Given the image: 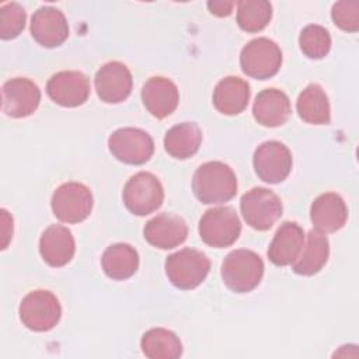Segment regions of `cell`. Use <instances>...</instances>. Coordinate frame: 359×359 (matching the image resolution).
<instances>
[{"label": "cell", "mask_w": 359, "mask_h": 359, "mask_svg": "<svg viewBox=\"0 0 359 359\" xmlns=\"http://www.w3.org/2000/svg\"><path fill=\"white\" fill-rule=\"evenodd\" d=\"M192 189L202 203H224L237 194V177L230 165L222 161H208L196 168Z\"/></svg>", "instance_id": "cell-1"}, {"label": "cell", "mask_w": 359, "mask_h": 359, "mask_svg": "<svg viewBox=\"0 0 359 359\" xmlns=\"http://www.w3.org/2000/svg\"><path fill=\"white\" fill-rule=\"evenodd\" d=\"M264 276V262L251 250H234L222 264V279L236 293H247L255 289Z\"/></svg>", "instance_id": "cell-2"}, {"label": "cell", "mask_w": 359, "mask_h": 359, "mask_svg": "<svg viewBox=\"0 0 359 359\" xmlns=\"http://www.w3.org/2000/svg\"><path fill=\"white\" fill-rule=\"evenodd\" d=\"M209 271V258L202 251L194 248H182L165 259V275L181 290H191L199 286Z\"/></svg>", "instance_id": "cell-3"}, {"label": "cell", "mask_w": 359, "mask_h": 359, "mask_svg": "<svg viewBox=\"0 0 359 359\" xmlns=\"http://www.w3.org/2000/svg\"><path fill=\"white\" fill-rule=\"evenodd\" d=\"M199 237L215 248H224L234 244L241 233V222L230 206L208 209L199 220Z\"/></svg>", "instance_id": "cell-4"}, {"label": "cell", "mask_w": 359, "mask_h": 359, "mask_svg": "<svg viewBox=\"0 0 359 359\" xmlns=\"http://www.w3.org/2000/svg\"><path fill=\"white\" fill-rule=\"evenodd\" d=\"M122 199L130 213L146 216L161 206L164 201V189L154 174L140 171L132 175L125 184Z\"/></svg>", "instance_id": "cell-5"}, {"label": "cell", "mask_w": 359, "mask_h": 359, "mask_svg": "<svg viewBox=\"0 0 359 359\" xmlns=\"http://www.w3.org/2000/svg\"><path fill=\"white\" fill-rule=\"evenodd\" d=\"M21 323L31 331L45 332L52 330L60 320L62 307L57 297L43 289L29 292L20 303Z\"/></svg>", "instance_id": "cell-6"}, {"label": "cell", "mask_w": 359, "mask_h": 359, "mask_svg": "<svg viewBox=\"0 0 359 359\" xmlns=\"http://www.w3.org/2000/svg\"><path fill=\"white\" fill-rule=\"evenodd\" d=\"M282 65V50L269 38L250 41L240 53V66L244 74L257 80L273 77Z\"/></svg>", "instance_id": "cell-7"}, {"label": "cell", "mask_w": 359, "mask_h": 359, "mask_svg": "<svg viewBox=\"0 0 359 359\" xmlns=\"http://www.w3.org/2000/svg\"><path fill=\"white\" fill-rule=\"evenodd\" d=\"M244 220L255 230H269L282 216V202L279 196L268 188L255 187L247 191L240 201Z\"/></svg>", "instance_id": "cell-8"}, {"label": "cell", "mask_w": 359, "mask_h": 359, "mask_svg": "<svg viewBox=\"0 0 359 359\" xmlns=\"http://www.w3.org/2000/svg\"><path fill=\"white\" fill-rule=\"evenodd\" d=\"M93 194L81 182H65L52 195L53 215L63 223L74 224L86 220L93 210Z\"/></svg>", "instance_id": "cell-9"}, {"label": "cell", "mask_w": 359, "mask_h": 359, "mask_svg": "<svg viewBox=\"0 0 359 359\" xmlns=\"http://www.w3.org/2000/svg\"><path fill=\"white\" fill-rule=\"evenodd\" d=\"M108 149L116 160L125 164L140 165L151 158L154 142L143 129L121 128L108 137Z\"/></svg>", "instance_id": "cell-10"}, {"label": "cell", "mask_w": 359, "mask_h": 359, "mask_svg": "<svg viewBox=\"0 0 359 359\" xmlns=\"http://www.w3.org/2000/svg\"><path fill=\"white\" fill-rule=\"evenodd\" d=\"M257 175L268 184H279L292 171V153L283 143L268 140L261 143L252 157Z\"/></svg>", "instance_id": "cell-11"}, {"label": "cell", "mask_w": 359, "mask_h": 359, "mask_svg": "<svg viewBox=\"0 0 359 359\" xmlns=\"http://www.w3.org/2000/svg\"><path fill=\"white\" fill-rule=\"evenodd\" d=\"M41 102L39 87L25 77L7 80L1 87V111L11 118L32 115Z\"/></svg>", "instance_id": "cell-12"}, {"label": "cell", "mask_w": 359, "mask_h": 359, "mask_svg": "<svg viewBox=\"0 0 359 359\" xmlns=\"http://www.w3.org/2000/svg\"><path fill=\"white\" fill-rule=\"evenodd\" d=\"M46 93L57 105L74 108L88 100L90 81L81 72L63 70L48 80Z\"/></svg>", "instance_id": "cell-13"}, {"label": "cell", "mask_w": 359, "mask_h": 359, "mask_svg": "<svg viewBox=\"0 0 359 359\" xmlns=\"http://www.w3.org/2000/svg\"><path fill=\"white\" fill-rule=\"evenodd\" d=\"M94 86L101 101L118 104L125 101L132 93V73L123 63L112 60L98 69L94 77Z\"/></svg>", "instance_id": "cell-14"}, {"label": "cell", "mask_w": 359, "mask_h": 359, "mask_svg": "<svg viewBox=\"0 0 359 359\" xmlns=\"http://www.w3.org/2000/svg\"><path fill=\"white\" fill-rule=\"evenodd\" d=\"M29 28L32 38L45 48L60 46L69 36L65 14L50 6H43L34 13Z\"/></svg>", "instance_id": "cell-15"}, {"label": "cell", "mask_w": 359, "mask_h": 359, "mask_svg": "<svg viewBox=\"0 0 359 359\" xmlns=\"http://www.w3.org/2000/svg\"><path fill=\"white\" fill-rule=\"evenodd\" d=\"M143 236L150 245L160 250H170L187 240L188 226L177 215L161 213L146 223Z\"/></svg>", "instance_id": "cell-16"}, {"label": "cell", "mask_w": 359, "mask_h": 359, "mask_svg": "<svg viewBox=\"0 0 359 359\" xmlns=\"http://www.w3.org/2000/svg\"><path fill=\"white\" fill-rule=\"evenodd\" d=\"M310 219L314 230L327 234L341 230L348 219V208L335 192L318 195L310 208Z\"/></svg>", "instance_id": "cell-17"}, {"label": "cell", "mask_w": 359, "mask_h": 359, "mask_svg": "<svg viewBox=\"0 0 359 359\" xmlns=\"http://www.w3.org/2000/svg\"><path fill=\"white\" fill-rule=\"evenodd\" d=\"M142 101L154 118L163 119L177 109L180 93L170 79L154 76L143 84Z\"/></svg>", "instance_id": "cell-18"}, {"label": "cell", "mask_w": 359, "mask_h": 359, "mask_svg": "<svg viewBox=\"0 0 359 359\" xmlns=\"http://www.w3.org/2000/svg\"><path fill=\"white\" fill-rule=\"evenodd\" d=\"M76 244L72 231L60 224L49 226L39 238L42 259L55 268L65 266L74 255Z\"/></svg>", "instance_id": "cell-19"}, {"label": "cell", "mask_w": 359, "mask_h": 359, "mask_svg": "<svg viewBox=\"0 0 359 359\" xmlns=\"http://www.w3.org/2000/svg\"><path fill=\"white\" fill-rule=\"evenodd\" d=\"M304 244V231L294 222H285L276 230L269 248L268 258L276 266L292 265Z\"/></svg>", "instance_id": "cell-20"}, {"label": "cell", "mask_w": 359, "mask_h": 359, "mask_svg": "<svg viewBox=\"0 0 359 359\" xmlns=\"http://www.w3.org/2000/svg\"><path fill=\"white\" fill-rule=\"evenodd\" d=\"M289 97L278 88H265L255 97L252 115L255 121L266 128L283 125L290 116Z\"/></svg>", "instance_id": "cell-21"}, {"label": "cell", "mask_w": 359, "mask_h": 359, "mask_svg": "<svg viewBox=\"0 0 359 359\" xmlns=\"http://www.w3.org/2000/svg\"><path fill=\"white\" fill-rule=\"evenodd\" d=\"M250 86L245 80L237 76L222 79L213 90V105L223 115L241 114L250 101Z\"/></svg>", "instance_id": "cell-22"}, {"label": "cell", "mask_w": 359, "mask_h": 359, "mask_svg": "<svg viewBox=\"0 0 359 359\" xmlns=\"http://www.w3.org/2000/svg\"><path fill=\"white\" fill-rule=\"evenodd\" d=\"M328 255H330L328 238L317 230H310L306 236V240L299 257L292 264V269L297 275H303V276L316 275L327 264Z\"/></svg>", "instance_id": "cell-23"}, {"label": "cell", "mask_w": 359, "mask_h": 359, "mask_svg": "<svg viewBox=\"0 0 359 359\" xmlns=\"http://www.w3.org/2000/svg\"><path fill=\"white\" fill-rule=\"evenodd\" d=\"M101 266L108 278L114 280H125L136 273L139 268V254L132 245L116 243L104 251Z\"/></svg>", "instance_id": "cell-24"}, {"label": "cell", "mask_w": 359, "mask_h": 359, "mask_svg": "<svg viewBox=\"0 0 359 359\" xmlns=\"http://www.w3.org/2000/svg\"><path fill=\"white\" fill-rule=\"evenodd\" d=\"M202 130L194 122H182L167 130L164 136L165 151L177 158L187 160L192 157L201 146Z\"/></svg>", "instance_id": "cell-25"}, {"label": "cell", "mask_w": 359, "mask_h": 359, "mask_svg": "<svg viewBox=\"0 0 359 359\" xmlns=\"http://www.w3.org/2000/svg\"><path fill=\"white\" fill-rule=\"evenodd\" d=\"M296 109L299 116L311 125H328L331 121L330 101L320 84H309L297 97Z\"/></svg>", "instance_id": "cell-26"}, {"label": "cell", "mask_w": 359, "mask_h": 359, "mask_svg": "<svg viewBox=\"0 0 359 359\" xmlns=\"http://www.w3.org/2000/svg\"><path fill=\"white\" fill-rule=\"evenodd\" d=\"M142 352L150 359H177L182 355L180 338L165 328H151L140 339Z\"/></svg>", "instance_id": "cell-27"}, {"label": "cell", "mask_w": 359, "mask_h": 359, "mask_svg": "<svg viewBox=\"0 0 359 359\" xmlns=\"http://www.w3.org/2000/svg\"><path fill=\"white\" fill-rule=\"evenodd\" d=\"M272 18V6L265 0H241L237 3V24L245 32L262 31Z\"/></svg>", "instance_id": "cell-28"}, {"label": "cell", "mask_w": 359, "mask_h": 359, "mask_svg": "<svg viewBox=\"0 0 359 359\" xmlns=\"http://www.w3.org/2000/svg\"><path fill=\"white\" fill-rule=\"evenodd\" d=\"M299 45L307 57L323 59L331 49V36L324 27L310 24L302 29Z\"/></svg>", "instance_id": "cell-29"}, {"label": "cell", "mask_w": 359, "mask_h": 359, "mask_svg": "<svg viewBox=\"0 0 359 359\" xmlns=\"http://www.w3.org/2000/svg\"><path fill=\"white\" fill-rule=\"evenodd\" d=\"M25 10L18 3H6L0 8V38L4 41L17 38L25 27Z\"/></svg>", "instance_id": "cell-30"}, {"label": "cell", "mask_w": 359, "mask_h": 359, "mask_svg": "<svg viewBox=\"0 0 359 359\" xmlns=\"http://www.w3.org/2000/svg\"><path fill=\"white\" fill-rule=\"evenodd\" d=\"M334 24L345 32H356L359 29V3L338 1L331 10Z\"/></svg>", "instance_id": "cell-31"}, {"label": "cell", "mask_w": 359, "mask_h": 359, "mask_svg": "<svg viewBox=\"0 0 359 359\" xmlns=\"http://www.w3.org/2000/svg\"><path fill=\"white\" fill-rule=\"evenodd\" d=\"M13 237V217L6 209H1V250H6Z\"/></svg>", "instance_id": "cell-32"}, {"label": "cell", "mask_w": 359, "mask_h": 359, "mask_svg": "<svg viewBox=\"0 0 359 359\" xmlns=\"http://www.w3.org/2000/svg\"><path fill=\"white\" fill-rule=\"evenodd\" d=\"M234 7V1H224V0H215L208 1V8L213 15L217 17H227L231 14Z\"/></svg>", "instance_id": "cell-33"}]
</instances>
